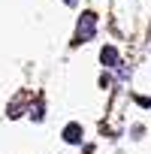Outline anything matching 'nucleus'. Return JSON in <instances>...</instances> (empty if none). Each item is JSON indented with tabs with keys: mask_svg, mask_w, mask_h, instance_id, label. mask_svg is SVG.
Listing matches in <instances>:
<instances>
[{
	"mask_svg": "<svg viewBox=\"0 0 151 154\" xmlns=\"http://www.w3.org/2000/svg\"><path fill=\"white\" fill-rule=\"evenodd\" d=\"M82 136H85V133H82L79 124H66V127H63V142H69V145H79Z\"/></svg>",
	"mask_w": 151,
	"mask_h": 154,
	"instance_id": "7ed1b4c3",
	"label": "nucleus"
},
{
	"mask_svg": "<svg viewBox=\"0 0 151 154\" xmlns=\"http://www.w3.org/2000/svg\"><path fill=\"white\" fill-rule=\"evenodd\" d=\"M30 118L33 121H42V100H36V106L30 109Z\"/></svg>",
	"mask_w": 151,
	"mask_h": 154,
	"instance_id": "20e7f679",
	"label": "nucleus"
},
{
	"mask_svg": "<svg viewBox=\"0 0 151 154\" xmlns=\"http://www.w3.org/2000/svg\"><path fill=\"white\" fill-rule=\"evenodd\" d=\"M63 3H66V6H76V0H63Z\"/></svg>",
	"mask_w": 151,
	"mask_h": 154,
	"instance_id": "39448f33",
	"label": "nucleus"
},
{
	"mask_svg": "<svg viewBox=\"0 0 151 154\" xmlns=\"http://www.w3.org/2000/svg\"><path fill=\"white\" fill-rule=\"evenodd\" d=\"M100 60H103V66H118V63H121V57H118V48H115V45H103V51H100Z\"/></svg>",
	"mask_w": 151,
	"mask_h": 154,
	"instance_id": "f03ea898",
	"label": "nucleus"
},
{
	"mask_svg": "<svg viewBox=\"0 0 151 154\" xmlns=\"http://www.w3.org/2000/svg\"><path fill=\"white\" fill-rule=\"evenodd\" d=\"M94 33H97V15L91 12V9H85L82 15H79V24H76V45H82V42H88V39H94Z\"/></svg>",
	"mask_w": 151,
	"mask_h": 154,
	"instance_id": "f257e3e1",
	"label": "nucleus"
}]
</instances>
